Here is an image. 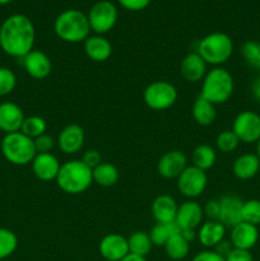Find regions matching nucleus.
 <instances>
[{
  "label": "nucleus",
  "mask_w": 260,
  "mask_h": 261,
  "mask_svg": "<svg viewBox=\"0 0 260 261\" xmlns=\"http://www.w3.org/2000/svg\"><path fill=\"white\" fill-rule=\"evenodd\" d=\"M87 17H88L91 31H93L96 35L102 36L115 27L119 13L114 3L109 0H99L89 9Z\"/></svg>",
  "instance_id": "nucleus-8"
},
{
  "label": "nucleus",
  "mask_w": 260,
  "mask_h": 261,
  "mask_svg": "<svg viewBox=\"0 0 260 261\" xmlns=\"http://www.w3.org/2000/svg\"><path fill=\"white\" fill-rule=\"evenodd\" d=\"M226 229V227L219 221H206L199 227L196 239L205 249H214L219 242L224 240Z\"/></svg>",
  "instance_id": "nucleus-21"
},
{
  "label": "nucleus",
  "mask_w": 260,
  "mask_h": 261,
  "mask_svg": "<svg viewBox=\"0 0 260 261\" xmlns=\"http://www.w3.org/2000/svg\"><path fill=\"white\" fill-rule=\"evenodd\" d=\"M54 32L64 42H84L91 32L88 17L78 9L64 10L54 22Z\"/></svg>",
  "instance_id": "nucleus-2"
},
{
  "label": "nucleus",
  "mask_w": 260,
  "mask_h": 261,
  "mask_svg": "<svg viewBox=\"0 0 260 261\" xmlns=\"http://www.w3.org/2000/svg\"><path fill=\"white\" fill-rule=\"evenodd\" d=\"M46 129H47V124H46L45 119H42L41 116H28L23 121L20 132L31 139H36L40 135L45 134Z\"/></svg>",
  "instance_id": "nucleus-31"
},
{
  "label": "nucleus",
  "mask_w": 260,
  "mask_h": 261,
  "mask_svg": "<svg viewBox=\"0 0 260 261\" xmlns=\"http://www.w3.org/2000/svg\"><path fill=\"white\" fill-rule=\"evenodd\" d=\"M257 240H259V229L256 226H252L246 222H240L231 228L229 241L235 249L250 251L256 245Z\"/></svg>",
  "instance_id": "nucleus-18"
},
{
  "label": "nucleus",
  "mask_w": 260,
  "mask_h": 261,
  "mask_svg": "<svg viewBox=\"0 0 260 261\" xmlns=\"http://www.w3.org/2000/svg\"><path fill=\"white\" fill-rule=\"evenodd\" d=\"M251 91H252V94H254L255 98L259 99L260 101V75L257 76V78L254 81V83H252Z\"/></svg>",
  "instance_id": "nucleus-44"
},
{
  "label": "nucleus",
  "mask_w": 260,
  "mask_h": 261,
  "mask_svg": "<svg viewBox=\"0 0 260 261\" xmlns=\"http://www.w3.org/2000/svg\"><path fill=\"white\" fill-rule=\"evenodd\" d=\"M232 249H233V246H232L231 241H226V240H223V241L219 242V244L214 247V251H216L217 254L221 255V256L226 257L227 255L231 252Z\"/></svg>",
  "instance_id": "nucleus-43"
},
{
  "label": "nucleus",
  "mask_w": 260,
  "mask_h": 261,
  "mask_svg": "<svg viewBox=\"0 0 260 261\" xmlns=\"http://www.w3.org/2000/svg\"><path fill=\"white\" fill-rule=\"evenodd\" d=\"M24 119V114L17 103L14 102L0 103V130L5 134L20 132Z\"/></svg>",
  "instance_id": "nucleus-19"
},
{
  "label": "nucleus",
  "mask_w": 260,
  "mask_h": 261,
  "mask_svg": "<svg viewBox=\"0 0 260 261\" xmlns=\"http://www.w3.org/2000/svg\"><path fill=\"white\" fill-rule=\"evenodd\" d=\"M206 63L198 53H190L181 60L180 74L189 83L203 81L206 74Z\"/></svg>",
  "instance_id": "nucleus-20"
},
{
  "label": "nucleus",
  "mask_w": 260,
  "mask_h": 261,
  "mask_svg": "<svg viewBox=\"0 0 260 261\" xmlns=\"http://www.w3.org/2000/svg\"><path fill=\"white\" fill-rule=\"evenodd\" d=\"M17 86V76L12 69L0 66V97L8 96Z\"/></svg>",
  "instance_id": "nucleus-36"
},
{
  "label": "nucleus",
  "mask_w": 260,
  "mask_h": 261,
  "mask_svg": "<svg viewBox=\"0 0 260 261\" xmlns=\"http://www.w3.org/2000/svg\"><path fill=\"white\" fill-rule=\"evenodd\" d=\"M233 89L235 82L232 74L227 69L216 66L206 71L201 81L200 96L216 106L226 103L233 94Z\"/></svg>",
  "instance_id": "nucleus-3"
},
{
  "label": "nucleus",
  "mask_w": 260,
  "mask_h": 261,
  "mask_svg": "<svg viewBox=\"0 0 260 261\" xmlns=\"http://www.w3.org/2000/svg\"><path fill=\"white\" fill-rule=\"evenodd\" d=\"M193 166L200 168L203 171H208L216 165L217 153L212 145L209 144H199L194 149L193 155H191Z\"/></svg>",
  "instance_id": "nucleus-28"
},
{
  "label": "nucleus",
  "mask_w": 260,
  "mask_h": 261,
  "mask_svg": "<svg viewBox=\"0 0 260 261\" xmlns=\"http://www.w3.org/2000/svg\"><path fill=\"white\" fill-rule=\"evenodd\" d=\"M33 175L41 181H53L58 177L61 165L53 153H37L32 161Z\"/></svg>",
  "instance_id": "nucleus-17"
},
{
  "label": "nucleus",
  "mask_w": 260,
  "mask_h": 261,
  "mask_svg": "<svg viewBox=\"0 0 260 261\" xmlns=\"http://www.w3.org/2000/svg\"><path fill=\"white\" fill-rule=\"evenodd\" d=\"M22 65L28 75L38 81L47 78L53 70L50 58L43 51L35 50V48L28 53L24 58H22Z\"/></svg>",
  "instance_id": "nucleus-13"
},
{
  "label": "nucleus",
  "mask_w": 260,
  "mask_h": 261,
  "mask_svg": "<svg viewBox=\"0 0 260 261\" xmlns=\"http://www.w3.org/2000/svg\"><path fill=\"white\" fill-rule=\"evenodd\" d=\"M224 259H226V261H254L252 254L249 250L235 249V247Z\"/></svg>",
  "instance_id": "nucleus-41"
},
{
  "label": "nucleus",
  "mask_w": 260,
  "mask_h": 261,
  "mask_svg": "<svg viewBox=\"0 0 260 261\" xmlns=\"http://www.w3.org/2000/svg\"><path fill=\"white\" fill-rule=\"evenodd\" d=\"M178 205L175 199L167 194H161L153 200L152 214L157 223H172L176 219Z\"/></svg>",
  "instance_id": "nucleus-22"
},
{
  "label": "nucleus",
  "mask_w": 260,
  "mask_h": 261,
  "mask_svg": "<svg viewBox=\"0 0 260 261\" xmlns=\"http://www.w3.org/2000/svg\"><path fill=\"white\" fill-rule=\"evenodd\" d=\"M232 132L239 138L240 143H257L260 139V115L250 110L241 111L235 117Z\"/></svg>",
  "instance_id": "nucleus-10"
},
{
  "label": "nucleus",
  "mask_w": 260,
  "mask_h": 261,
  "mask_svg": "<svg viewBox=\"0 0 260 261\" xmlns=\"http://www.w3.org/2000/svg\"><path fill=\"white\" fill-rule=\"evenodd\" d=\"M18 247V237L8 228H0V260L14 254Z\"/></svg>",
  "instance_id": "nucleus-32"
},
{
  "label": "nucleus",
  "mask_w": 260,
  "mask_h": 261,
  "mask_svg": "<svg viewBox=\"0 0 260 261\" xmlns=\"http://www.w3.org/2000/svg\"><path fill=\"white\" fill-rule=\"evenodd\" d=\"M191 261H226V259L217 254L214 250H204V251L198 252Z\"/></svg>",
  "instance_id": "nucleus-42"
},
{
  "label": "nucleus",
  "mask_w": 260,
  "mask_h": 261,
  "mask_svg": "<svg viewBox=\"0 0 260 261\" xmlns=\"http://www.w3.org/2000/svg\"><path fill=\"white\" fill-rule=\"evenodd\" d=\"M33 143H35L36 152L37 153H51V150L55 147V139H54L51 135L48 134H42L38 138L33 139Z\"/></svg>",
  "instance_id": "nucleus-37"
},
{
  "label": "nucleus",
  "mask_w": 260,
  "mask_h": 261,
  "mask_svg": "<svg viewBox=\"0 0 260 261\" xmlns=\"http://www.w3.org/2000/svg\"><path fill=\"white\" fill-rule=\"evenodd\" d=\"M219 200V218L218 221L226 228H232L237 223L242 222V205L244 200L236 195H224Z\"/></svg>",
  "instance_id": "nucleus-15"
},
{
  "label": "nucleus",
  "mask_w": 260,
  "mask_h": 261,
  "mask_svg": "<svg viewBox=\"0 0 260 261\" xmlns=\"http://www.w3.org/2000/svg\"><path fill=\"white\" fill-rule=\"evenodd\" d=\"M186 167L188 157L181 150H170L165 153L157 162L158 173L167 180L177 178Z\"/></svg>",
  "instance_id": "nucleus-12"
},
{
  "label": "nucleus",
  "mask_w": 260,
  "mask_h": 261,
  "mask_svg": "<svg viewBox=\"0 0 260 261\" xmlns=\"http://www.w3.org/2000/svg\"><path fill=\"white\" fill-rule=\"evenodd\" d=\"M127 245H129L130 254H134L143 257H147L153 249V244L150 241L149 233H147L144 231L133 232L127 237Z\"/></svg>",
  "instance_id": "nucleus-29"
},
{
  "label": "nucleus",
  "mask_w": 260,
  "mask_h": 261,
  "mask_svg": "<svg viewBox=\"0 0 260 261\" xmlns=\"http://www.w3.org/2000/svg\"><path fill=\"white\" fill-rule=\"evenodd\" d=\"M193 117L200 126H209L216 121V106L199 94L193 103Z\"/></svg>",
  "instance_id": "nucleus-25"
},
{
  "label": "nucleus",
  "mask_w": 260,
  "mask_h": 261,
  "mask_svg": "<svg viewBox=\"0 0 260 261\" xmlns=\"http://www.w3.org/2000/svg\"><path fill=\"white\" fill-rule=\"evenodd\" d=\"M36 30L24 14H12L0 25V47L7 55L22 59L33 50Z\"/></svg>",
  "instance_id": "nucleus-1"
},
{
  "label": "nucleus",
  "mask_w": 260,
  "mask_h": 261,
  "mask_svg": "<svg viewBox=\"0 0 260 261\" xmlns=\"http://www.w3.org/2000/svg\"><path fill=\"white\" fill-rule=\"evenodd\" d=\"M177 181V189L185 198L195 199L204 193L208 184V176L205 171L195 167V166H188L181 172V175L176 178Z\"/></svg>",
  "instance_id": "nucleus-9"
},
{
  "label": "nucleus",
  "mask_w": 260,
  "mask_h": 261,
  "mask_svg": "<svg viewBox=\"0 0 260 261\" xmlns=\"http://www.w3.org/2000/svg\"><path fill=\"white\" fill-rule=\"evenodd\" d=\"M55 181L64 193L78 195L88 190L93 182V177L88 166L79 160H71L61 165Z\"/></svg>",
  "instance_id": "nucleus-4"
},
{
  "label": "nucleus",
  "mask_w": 260,
  "mask_h": 261,
  "mask_svg": "<svg viewBox=\"0 0 260 261\" xmlns=\"http://www.w3.org/2000/svg\"><path fill=\"white\" fill-rule=\"evenodd\" d=\"M203 206L194 200L184 201L178 205L175 223L181 231H195L203 221Z\"/></svg>",
  "instance_id": "nucleus-11"
},
{
  "label": "nucleus",
  "mask_w": 260,
  "mask_h": 261,
  "mask_svg": "<svg viewBox=\"0 0 260 261\" xmlns=\"http://www.w3.org/2000/svg\"><path fill=\"white\" fill-rule=\"evenodd\" d=\"M84 53L87 58L96 63H103L109 60L112 54V46L106 37L101 35L89 36L83 42Z\"/></svg>",
  "instance_id": "nucleus-23"
},
{
  "label": "nucleus",
  "mask_w": 260,
  "mask_h": 261,
  "mask_svg": "<svg viewBox=\"0 0 260 261\" xmlns=\"http://www.w3.org/2000/svg\"><path fill=\"white\" fill-rule=\"evenodd\" d=\"M2 153L5 160L14 166H25L32 163L36 157L35 143L22 132L5 134L2 140Z\"/></svg>",
  "instance_id": "nucleus-6"
},
{
  "label": "nucleus",
  "mask_w": 260,
  "mask_h": 261,
  "mask_svg": "<svg viewBox=\"0 0 260 261\" xmlns=\"http://www.w3.org/2000/svg\"><path fill=\"white\" fill-rule=\"evenodd\" d=\"M242 58L251 68L260 70V42L259 41H246L241 47Z\"/></svg>",
  "instance_id": "nucleus-33"
},
{
  "label": "nucleus",
  "mask_w": 260,
  "mask_h": 261,
  "mask_svg": "<svg viewBox=\"0 0 260 261\" xmlns=\"http://www.w3.org/2000/svg\"><path fill=\"white\" fill-rule=\"evenodd\" d=\"M204 216L208 218V221H218L219 218V200L218 199H211L206 201L203 208Z\"/></svg>",
  "instance_id": "nucleus-39"
},
{
  "label": "nucleus",
  "mask_w": 260,
  "mask_h": 261,
  "mask_svg": "<svg viewBox=\"0 0 260 261\" xmlns=\"http://www.w3.org/2000/svg\"><path fill=\"white\" fill-rule=\"evenodd\" d=\"M260 171V158L256 153H245L235 160L232 172L240 180H251Z\"/></svg>",
  "instance_id": "nucleus-24"
},
{
  "label": "nucleus",
  "mask_w": 260,
  "mask_h": 261,
  "mask_svg": "<svg viewBox=\"0 0 260 261\" xmlns=\"http://www.w3.org/2000/svg\"><path fill=\"white\" fill-rule=\"evenodd\" d=\"M92 177H93V182H96L97 185L102 188H111L119 181L120 175L116 166L109 162H102L101 165L92 170Z\"/></svg>",
  "instance_id": "nucleus-26"
},
{
  "label": "nucleus",
  "mask_w": 260,
  "mask_h": 261,
  "mask_svg": "<svg viewBox=\"0 0 260 261\" xmlns=\"http://www.w3.org/2000/svg\"><path fill=\"white\" fill-rule=\"evenodd\" d=\"M196 53L205 61L206 65H213L216 68L229 60L233 53V42L231 37L223 32L209 33L199 41Z\"/></svg>",
  "instance_id": "nucleus-5"
},
{
  "label": "nucleus",
  "mask_w": 260,
  "mask_h": 261,
  "mask_svg": "<svg viewBox=\"0 0 260 261\" xmlns=\"http://www.w3.org/2000/svg\"><path fill=\"white\" fill-rule=\"evenodd\" d=\"M242 222L260 226V199H250L242 205Z\"/></svg>",
  "instance_id": "nucleus-34"
},
{
  "label": "nucleus",
  "mask_w": 260,
  "mask_h": 261,
  "mask_svg": "<svg viewBox=\"0 0 260 261\" xmlns=\"http://www.w3.org/2000/svg\"><path fill=\"white\" fill-rule=\"evenodd\" d=\"M101 256L107 261H120L129 254L127 239L119 233H109L99 241Z\"/></svg>",
  "instance_id": "nucleus-14"
},
{
  "label": "nucleus",
  "mask_w": 260,
  "mask_h": 261,
  "mask_svg": "<svg viewBox=\"0 0 260 261\" xmlns=\"http://www.w3.org/2000/svg\"><path fill=\"white\" fill-rule=\"evenodd\" d=\"M86 140L83 127L76 124H70L64 127L58 137V145L64 154H76L82 150Z\"/></svg>",
  "instance_id": "nucleus-16"
},
{
  "label": "nucleus",
  "mask_w": 260,
  "mask_h": 261,
  "mask_svg": "<svg viewBox=\"0 0 260 261\" xmlns=\"http://www.w3.org/2000/svg\"><path fill=\"white\" fill-rule=\"evenodd\" d=\"M163 247H165L166 255L171 260H184L190 252V241H188L180 232V233L173 234Z\"/></svg>",
  "instance_id": "nucleus-27"
},
{
  "label": "nucleus",
  "mask_w": 260,
  "mask_h": 261,
  "mask_svg": "<svg viewBox=\"0 0 260 261\" xmlns=\"http://www.w3.org/2000/svg\"><path fill=\"white\" fill-rule=\"evenodd\" d=\"M81 161L84 163V165L88 166L91 170H93V168H96L97 166L102 163L101 153L96 149H88L84 152L83 157H82Z\"/></svg>",
  "instance_id": "nucleus-38"
},
{
  "label": "nucleus",
  "mask_w": 260,
  "mask_h": 261,
  "mask_svg": "<svg viewBox=\"0 0 260 261\" xmlns=\"http://www.w3.org/2000/svg\"><path fill=\"white\" fill-rule=\"evenodd\" d=\"M13 0H0V5H7L9 3H12Z\"/></svg>",
  "instance_id": "nucleus-47"
},
{
  "label": "nucleus",
  "mask_w": 260,
  "mask_h": 261,
  "mask_svg": "<svg viewBox=\"0 0 260 261\" xmlns=\"http://www.w3.org/2000/svg\"><path fill=\"white\" fill-rule=\"evenodd\" d=\"M117 2L124 9L130 10V12L144 10L150 4V0H117Z\"/></svg>",
  "instance_id": "nucleus-40"
},
{
  "label": "nucleus",
  "mask_w": 260,
  "mask_h": 261,
  "mask_svg": "<svg viewBox=\"0 0 260 261\" xmlns=\"http://www.w3.org/2000/svg\"><path fill=\"white\" fill-rule=\"evenodd\" d=\"M120 261H148L147 257H143V256H138V255H134V254H127L126 256L124 257L122 260Z\"/></svg>",
  "instance_id": "nucleus-45"
},
{
  "label": "nucleus",
  "mask_w": 260,
  "mask_h": 261,
  "mask_svg": "<svg viewBox=\"0 0 260 261\" xmlns=\"http://www.w3.org/2000/svg\"><path fill=\"white\" fill-rule=\"evenodd\" d=\"M256 154H257V157L260 158V139L257 140V143H256Z\"/></svg>",
  "instance_id": "nucleus-46"
},
{
  "label": "nucleus",
  "mask_w": 260,
  "mask_h": 261,
  "mask_svg": "<svg viewBox=\"0 0 260 261\" xmlns=\"http://www.w3.org/2000/svg\"><path fill=\"white\" fill-rule=\"evenodd\" d=\"M181 229L178 228L175 222L172 223H157L150 229L149 237L153 246H165L168 240L176 233H180Z\"/></svg>",
  "instance_id": "nucleus-30"
},
{
  "label": "nucleus",
  "mask_w": 260,
  "mask_h": 261,
  "mask_svg": "<svg viewBox=\"0 0 260 261\" xmlns=\"http://www.w3.org/2000/svg\"><path fill=\"white\" fill-rule=\"evenodd\" d=\"M144 103L154 111H163L177 101V89L173 84L166 81H155L147 86L143 93Z\"/></svg>",
  "instance_id": "nucleus-7"
},
{
  "label": "nucleus",
  "mask_w": 260,
  "mask_h": 261,
  "mask_svg": "<svg viewBox=\"0 0 260 261\" xmlns=\"http://www.w3.org/2000/svg\"><path fill=\"white\" fill-rule=\"evenodd\" d=\"M240 144L239 138L236 137L232 130H223L217 135L216 145L219 152L222 153H231L237 149Z\"/></svg>",
  "instance_id": "nucleus-35"
}]
</instances>
